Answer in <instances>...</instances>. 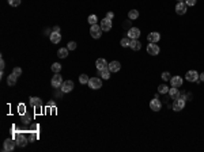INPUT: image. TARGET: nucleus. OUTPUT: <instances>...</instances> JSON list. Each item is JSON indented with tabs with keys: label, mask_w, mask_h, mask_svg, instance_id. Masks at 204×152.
Segmentation results:
<instances>
[{
	"label": "nucleus",
	"mask_w": 204,
	"mask_h": 152,
	"mask_svg": "<svg viewBox=\"0 0 204 152\" xmlns=\"http://www.w3.org/2000/svg\"><path fill=\"white\" fill-rule=\"evenodd\" d=\"M8 4L12 6V7H18L21 4V0H8Z\"/></svg>",
	"instance_id": "obj_31"
},
{
	"label": "nucleus",
	"mask_w": 204,
	"mask_h": 152,
	"mask_svg": "<svg viewBox=\"0 0 204 152\" xmlns=\"http://www.w3.org/2000/svg\"><path fill=\"white\" fill-rule=\"evenodd\" d=\"M185 79H187L188 81H197L199 80V74H197L196 71H188L187 75H185Z\"/></svg>",
	"instance_id": "obj_11"
},
{
	"label": "nucleus",
	"mask_w": 204,
	"mask_h": 152,
	"mask_svg": "<svg viewBox=\"0 0 204 152\" xmlns=\"http://www.w3.org/2000/svg\"><path fill=\"white\" fill-rule=\"evenodd\" d=\"M170 81H172V87H177V88L182 87V78L181 76H173Z\"/></svg>",
	"instance_id": "obj_16"
},
{
	"label": "nucleus",
	"mask_w": 204,
	"mask_h": 152,
	"mask_svg": "<svg viewBox=\"0 0 204 152\" xmlns=\"http://www.w3.org/2000/svg\"><path fill=\"white\" fill-rule=\"evenodd\" d=\"M170 95V98H173V99H176V98H180V91H178V88L177 87H172V88H169V92H167Z\"/></svg>",
	"instance_id": "obj_21"
},
{
	"label": "nucleus",
	"mask_w": 204,
	"mask_h": 152,
	"mask_svg": "<svg viewBox=\"0 0 204 152\" xmlns=\"http://www.w3.org/2000/svg\"><path fill=\"white\" fill-rule=\"evenodd\" d=\"M19 110H21V113H25V106L21 105V106H19Z\"/></svg>",
	"instance_id": "obj_39"
},
{
	"label": "nucleus",
	"mask_w": 204,
	"mask_h": 152,
	"mask_svg": "<svg viewBox=\"0 0 204 152\" xmlns=\"http://www.w3.org/2000/svg\"><path fill=\"white\" fill-rule=\"evenodd\" d=\"M196 1L197 0H185V4H187V6H195Z\"/></svg>",
	"instance_id": "obj_35"
},
{
	"label": "nucleus",
	"mask_w": 204,
	"mask_h": 152,
	"mask_svg": "<svg viewBox=\"0 0 204 152\" xmlns=\"http://www.w3.org/2000/svg\"><path fill=\"white\" fill-rule=\"evenodd\" d=\"M177 1H178V3H181V1H185V0H177Z\"/></svg>",
	"instance_id": "obj_42"
},
{
	"label": "nucleus",
	"mask_w": 204,
	"mask_h": 152,
	"mask_svg": "<svg viewBox=\"0 0 204 152\" xmlns=\"http://www.w3.org/2000/svg\"><path fill=\"white\" fill-rule=\"evenodd\" d=\"M185 107V99L184 98H176L173 101V110L174 111H181Z\"/></svg>",
	"instance_id": "obj_2"
},
{
	"label": "nucleus",
	"mask_w": 204,
	"mask_h": 152,
	"mask_svg": "<svg viewBox=\"0 0 204 152\" xmlns=\"http://www.w3.org/2000/svg\"><path fill=\"white\" fill-rule=\"evenodd\" d=\"M139 37H140V30L137 27H131L129 30H128V38L139 39Z\"/></svg>",
	"instance_id": "obj_8"
},
{
	"label": "nucleus",
	"mask_w": 204,
	"mask_h": 152,
	"mask_svg": "<svg viewBox=\"0 0 204 152\" xmlns=\"http://www.w3.org/2000/svg\"><path fill=\"white\" fill-rule=\"evenodd\" d=\"M52 71L55 72V74H59V72L61 71V65H60L59 63H55V64H52Z\"/></svg>",
	"instance_id": "obj_30"
},
{
	"label": "nucleus",
	"mask_w": 204,
	"mask_h": 152,
	"mask_svg": "<svg viewBox=\"0 0 204 152\" xmlns=\"http://www.w3.org/2000/svg\"><path fill=\"white\" fill-rule=\"evenodd\" d=\"M48 105H49V106H50V107H53V106H55V102H53V101H50V102H49V103H48Z\"/></svg>",
	"instance_id": "obj_41"
},
{
	"label": "nucleus",
	"mask_w": 204,
	"mask_h": 152,
	"mask_svg": "<svg viewBox=\"0 0 204 152\" xmlns=\"http://www.w3.org/2000/svg\"><path fill=\"white\" fill-rule=\"evenodd\" d=\"M150 109H151L152 111H159V110L162 109V103L159 102V99H157V96L150 102Z\"/></svg>",
	"instance_id": "obj_10"
},
{
	"label": "nucleus",
	"mask_w": 204,
	"mask_h": 152,
	"mask_svg": "<svg viewBox=\"0 0 204 152\" xmlns=\"http://www.w3.org/2000/svg\"><path fill=\"white\" fill-rule=\"evenodd\" d=\"M99 72V76H101L102 79H105V80H108V79L110 78V71H109V68H103V69H101Z\"/></svg>",
	"instance_id": "obj_22"
},
{
	"label": "nucleus",
	"mask_w": 204,
	"mask_h": 152,
	"mask_svg": "<svg viewBox=\"0 0 204 152\" xmlns=\"http://www.w3.org/2000/svg\"><path fill=\"white\" fill-rule=\"evenodd\" d=\"M108 68H109L110 72H114V74H117V72L120 71V68H121V64H120L119 61H112V63H109Z\"/></svg>",
	"instance_id": "obj_15"
},
{
	"label": "nucleus",
	"mask_w": 204,
	"mask_h": 152,
	"mask_svg": "<svg viewBox=\"0 0 204 152\" xmlns=\"http://www.w3.org/2000/svg\"><path fill=\"white\" fill-rule=\"evenodd\" d=\"M15 145H17V141L15 140H12V138H7L6 141H4V145H3V148L6 152H10L12 151V149L15 148Z\"/></svg>",
	"instance_id": "obj_6"
},
{
	"label": "nucleus",
	"mask_w": 204,
	"mask_h": 152,
	"mask_svg": "<svg viewBox=\"0 0 204 152\" xmlns=\"http://www.w3.org/2000/svg\"><path fill=\"white\" fill-rule=\"evenodd\" d=\"M176 12H177L178 15H184L185 12H187V4H185V1L177 3V6H176Z\"/></svg>",
	"instance_id": "obj_14"
},
{
	"label": "nucleus",
	"mask_w": 204,
	"mask_h": 152,
	"mask_svg": "<svg viewBox=\"0 0 204 152\" xmlns=\"http://www.w3.org/2000/svg\"><path fill=\"white\" fill-rule=\"evenodd\" d=\"M124 27H128V30H129V29H131V22L125 21V23H124Z\"/></svg>",
	"instance_id": "obj_38"
},
{
	"label": "nucleus",
	"mask_w": 204,
	"mask_h": 152,
	"mask_svg": "<svg viewBox=\"0 0 204 152\" xmlns=\"http://www.w3.org/2000/svg\"><path fill=\"white\" fill-rule=\"evenodd\" d=\"M17 79H18V76H15L14 74H11L7 78V84L8 86H15L17 84Z\"/></svg>",
	"instance_id": "obj_23"
},
{
	"label": "nucleus",
	"mask_w": 204,
	"mask_h": 152,
	"mask_svg": "<svg viewBox=\"0 0 204 152\" xmlns=\"http://www.w3.org/2000/svg\"><path fill=\"white\" fill-rule=\"evenodd\" d=\"M50 84H52V87H55V88L61 87V84H63V78H61V75L60 74L55 75V76L52 78V80H50Z\"/></svg>",
	"instance_id": "obj_4"
},
{
	"label": "nucleus",
	"mask_w": 204,
	"mask_h": 152,
	"mask_svg": "<svg viewBox=\"0 0 204 152\" xmlns=\"http://www.w3.org/2000/svg\"><path fill=\"white\" fill-rule=\"evenodd\" d=\"M113 16H114V14H113V12H108V14H106V18L110 19V21L113 19Z\"/></svg>",
	"instance_id": "obj_36"
},
{
	"label": "nucleus",
	"mask_w": 204,
	"mask_h": 152,
	"mask_svg": "<svg viewBox=\"0 0 204 152\" xmlns=\"http://www.w3.org/2000/svg\"><path fill=\"white\" fill-rule=\"evenodd\" d=\"M101 29L103 30V31H109L110 29H112V21L110 19H108V18H103L101 21Z\"/></svg>",
	"instance_id": "obj_12"
},
{
	"label": "nucleus",
	"mask_w": 204,
	"mask_h": 152,
	"mask_svg": "<svg viewBox=\"0 0 204 152\" xmlns=\"http://www.w3.org/2000/svg\"><path fill=\"white\" fill-rule=\"evenodd\" d=\"M128 18L131 19V21H135V19L139 18V11L137 10H131L129 14H128Z\"/></svg>",
	"instance_id": "obj_25"
},
{
	"label": "nucleus",
	"mask_w": 204,
	"mask_h": 152,
	"mask_svg": "<svg viewBox=\"0 0 204 152\" xmlns=\"http://www.w3.org/2000/svg\"><path fill=\"white\" fill-rule=\"evenodd\" d=\"M67 48H68V50H75V49H76V42H74V41L68 42Z\"/></svg>",
	"instance_id": "obj_33"
},
{
	"label": "nucleus",
	"mask_w": 204,
	"mask_h": 152,
	"mask_svg": "<svg viewBox=\"0 0 204 152\" xmlns=\"http://www.w3.org/2000/svg\"><path fill=\"white\" fill-rule=\"evenodd\" d=\"M199 79H200L201 81H204V72H203V74H200V75H199Z\"/></svg>",
	"instance_id": "obj_40"
},
{
	"label": "nucleus",
	"mask_w": 204,
	"mask_h": 152,
	"mask_svg": "<svg viewBox=\"0 0 204 152\" xmlns=\"http://www.w3.org/2000/svg\"><path fill=\"white\" fill-rule=\"evenodd\" d=\"M88 87L93 90H99L102 87V80L99 78H91L88 80Z\"/></svg>",
	"instance_id": "obj_3"
},
{
	"label": "nucleus",
	"mask_w": 204,
	"mask_h": 152,
	"mask_svg": "<svg viewBox=\"0 0 204 152\" xmlns=\"http://www.w3.org/2000/svg\"><path fill=\"white\" fill-rule=\"evenodd\" d=\"M159 52H161V49H159V46L157 45V44H148V46H147V53L148 54L157 56V54H159Z\"/></svg>",
	"instance_id": "obj_5"
},
{
	"label": "nucleus",
	"mask_w": 204,
	"mask_h": 152,
	"mask_svg": "<svg viewBox=\"0 0 204 152\" xmlns=\"http://www.w3.org/2000/svg\"><path fill=\"white\" fill-rule=\"evenodd\" d=\"M147 39L150 44H157L159 39H161V34H159L158 31H152L147 36Z\"/></svg>",
	"instance_id": "obj_9"
},
{
	"label": "nucleus",
	"mask_w": 204,
	"mask_h": 152,
	"mask_svg": "<svg viewBox=\"0 0 204 152\" xmlns=\"http://www.w3.org/2000/svg\"><path fill=\"white\" fill-rule=\"evenodd\" d=\"M30 105H32L33 107H41L42 101H41V98H38V96H33V98H30Z\"/></svg>",
	"instance_id": "obj_19"
},
{
	"label": "nucleus",
	"mask_w": 204,
	"mask_h": 152,
	"mask_svg": "<svg viewBox=\"0 0 204 152\" xmlns=\"http://www.w3.org/2000/svg\"><path fill=\"white\" fill-rule=\"evenodd\" d=\"M129 48H131V49H132V50H140V48H142V44L139 42V39H131Z\"/></svg>",
	"instance_id": "obj_20"
},
{
	"label": "nucleus",
	"mask_w": 204,
	"mask_h": 152,
	"mask_svg": "<svg viewBox=\"0 0 204 152\" xmlns=\"http://www.w3.org/2000/svg\"><path fill=\"white\" fill-rule=\"evenodd\" d=\"M120 44H121V46L123 48H128L131 44V38H128V37H125V38H123L121 41H120Z\"/></svg>",
	"instance_id": "obj_27"
},
{
	"label": "nucleus",
	"mask_w": 204,
	"mask_h": 152,
	"mask_svg": "<svg viewBox=\"0 0 204 152\" xmlns=\"http://www.w3.org/2000/svg\"><path fill=\"white\" fill-rule=\"evenodd\" d=\"M49 38H50V41H52V44H59L60 41H61V34H60L59 31H53L49 36Z\"/></svg>",
	"instance_id": "obj_18"
},
{
	"label": "nucleus",
	"mask_w": 204,
	"mask_h": 152,
	"mask_svg": "<svg viewBox=\"0 0 204 152\" xmlns=\"http://www.w3.org/2000/svg\"><path fill=\"white\" fill-rule=\"evenodd\" d=\"M12 74H14L15 76H18V78H19V76L22 75V69H21V68H18V67H15L14 69H12Z\"/></svg>",
	"instance_id": "obj_32"
},
{
	"label": "nucleus",
	"mask_w": 204,
	"mask_h": 152,
	"mask_svg": "<svg viewBox=\"0 0 204 152\" xmlns=\"http://www.w3.org/2000/svg\"><path fill=\"white\" fill-rule=\"evenodd\" d=\"M108 65H109V64L106 63L105 59H98V60L95 61V67H97L98 71H101V69H103V68H108Z\"/></svg>",
	"instance_id": "obj_17"
},
{
	"label": "nucleus",
	"mask_w": 204,
	"mask_h": 152,
	"mask_svg": "<svg viewBox=\"0 0 204 152\" xmlns=\"http://www.w3.org/2000/svg\"><path fill=\"white\" fill-rule=\"evenodd\" d=\"M15 141H17V145H19V147H25L26 144H27V140H26V137L23 136V134H15Z\"/></svg>",
	"instance_id": "obj_13"
},
{
	"label": "nucleus",
	"mask_w": 204,
	"mask_h": 152,
	"mask_svg": "<svg viewBox=\"0 0 204 152\" xmlns=\"http://www.w3.org/2000/svg\"><path fill=\"white\" fill-rule=\"evenodd\" d=\"M102 31H103V30L101 29V26L99 25H91V27H90V36H91L93 38H95V39L101 38Z\"/></svg>",
	"instance_id": "obj_1"
},
{
	"label": "nucleus",
	"mask_w": 204,
	"mask_h": 152,
	"mask_svg": "<svg viewBox=\"0 0 204 152\" xmlns=\"http://www.w3.org/2000/svg\"><path fill=\"white\" fill-rule=\"evenodd\" d=\"M57 56H59L60 59H65V57L68 56V48H61V49H59Z\"/></svg>",
	"instance_id": "obj_24"
},
{
	"label": "nucleus",
	"mask_w": 204,
	"mask_h": 152,
	"mask_svg": "<svg viewBox=\"0 0 204 152\" xmlns=\"http://www.w3.org/2000/svg\"><path fill=\"white\" fill-rule=\"evenodd\" d=\"M158 91L161 92V94H167V92H169V87L166 84H161L158 87Z\"/></svg>",
	"instance_id": "obj_28"
},
{
	"label": "nucleus",
	"mask_w": 204,
	"mask_h": 152,
	"mask_svg": "<svg viewBox=\"0 0 204 152\" xmlns=\"http://www.w3.org/2000/svg\"><path fill=\"white\" fill-rule=\"evenodd\" d=\"M4 67H6V63H4V60H0V68H1V71L4 69Z\"/></svg>",
	"instance_id": "obj_37"
},
{
	"label": "nucleus",
	"mask_w": 204,
	"mask_h": 152,
	"mask_svg": "<svg viewBox=\"0 0 204 152\" xmlns=\"http://www.w3.org/2000/svg\"><path fill=\"white\" fill-rule=\"evenodd\" d=\"M88 80H90V78H88L87 75H80L79 76V81H80V84H88Z\"/></svg>",
	"instance_id": "obj_26"
},
{
	"label": "nucleus",
	"mask_w": 204,
	"mask_h": 152,
	"mask_svg": "<svg viewBox=\"0 0 204 152\" xmlns=\"http://www.w3.org/2000/svg\"><path fill=\"white\" fill-rule=\"evenodd\" d=\"M162 79H163L165 81L170 80V79H172V78H170V74H169V72H163V74H162Z\"/></svg>",
	"instance_id": "obj_34"
},
{
	"label": "nucleus",
	"mask_w": 204,
	"mask_h": 152,
	"mask_svg": "<svg viewBox=\"0 0 204 152\" xmlns=\"http://www.w3.org/2000/svg\"><path fill=\"white\" fill-rule=\"evenodd\" d=\"M87 22L90 25H97V22H98V18H97V15H90L87 19Z\"/></svg>",
	"instance_id": "obj_29"
},
{
	"label": "nucleus",
	"mask_w": 204,
	"mask_h": 152,
	"mask_svg": "<svg viewBox=\"0 0 204 152\" xmlns=\"http://www.w3.org/2000/svg\"><path fill=\"white\" fill-rule=\"evenodd\" d=\"M74 87H75V84L72 80H65V81H63V84H61L63 92H71L74 90Z\"/></svg>",
	"instance_id": "obj_7"
}]
</instances>
